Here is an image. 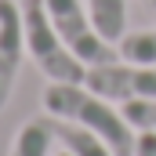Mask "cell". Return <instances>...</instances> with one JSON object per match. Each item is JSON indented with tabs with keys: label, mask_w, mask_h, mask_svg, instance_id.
<instances>
[{
	"label": "cell",
	"mask_w": 156,
	"mask_h": 156,
	"mask_svg": "<svg viewBox=\"0 0 156 156\" xmlns=\"http://www.w3.org/2000/svg\"><path fill=\"white\" fill-rule=\"evenodd\" d=\"M47 15H51V26L58 29L62 44L76 55L83 66H105V62H116L120 51L113 40H105L98 33V26L91 22V11L83 0H44Z\"/></svg>",
	"instance_id": "3957f363"
},
{
	"label": "cell",
	"mask_w": 156,
	"mask_h": 156,
	"mask_svg": "<svg viewBox=\"0 0 156 156\" xmlns=\"http://www.w3.org/2000/svg\"><path fill=\"white\" fill-rule=\"evenodd\" d=\"M51 145H55L51 116H33L18 127L11 142V156H51Z\"/></svg>",
	"instance_id": "52a82bcc"
},
{
	"label": "cell",
	"mask_w": 156,
	"mask_h": 156,
	"mask_svg": "<svg viewBox=\"0 0 156 156\" xmlns=\"http://www.w3.org/2000/svg\"><path fill=\"white\" fill-rule=\"evenodd\" d=\"M26 58V29L18 0H0V113L15 91V80Z\"/></svg>",
	"instance_id": "5b68a950"
},
{
	"label": "cell",
	"mask_w": 156,
	"mask_h": 156,
	"mask_svg": "<svg viewBox=\"0 0 156 156\" xmlns=\"http://www.w3.org/2000/svg\"><path fill=\"white\" fill-rule=\"evenodd\" d=\"M87 11H91V22L98 26V33L120 44V37L127 33V0H87Z\"/></svg>",
	"instance_id": "ba28073f"
},
{
	"label": "cell",
	"mask_w": 156,
	"mask_h": 156,
	"mask_svg": "<svg viewBox=\"0 0 156 156\" xmlns=\"http://www.w3.org/2000/svg\"><path fill=\"white\" fill-rule=\"evenodd\" d=\"M55 156H73V153H66V149H62V153H55Z\"/></svg>",
	"instance_id": "4fadbf2b"
},
{
	"label": "cell",
	"mask_w": 156,
	"mask_h": 156,
	"mask_svg": "<svg viewBox=\"0 0 156 156\" xmlns=\"http://www.w3.org/2000/svg\"><path fill=\"white\" fill-rule=\"evenodd\" d=\"M18 4H22V0H18Z\"/></svg>",
	"instance_id": "5bb4252c"
},
{
	"label": "cell",
	"mask_w": 156,
	"mask_h": 156,
	"mask_svg": "<svg viewBox=\"0 0 156 156\" xmlns=\"http://www.w3.org/2000/svg\"><path fill=\"white\" fill-rule=\"evenodd\" d=\"M44 113L55 120H69L98 134L116 156H134L138 134L123 113L109 105V98L94 94L87 83H47L44 87Z\"/></svg>",
	"instance_id": "6da1fadb"
},
{
	"label": "cell",
	"mask_w": 156,
	"mask_h": 156,
	"mask_svg": "<svg viewBox=\"0 0 156 156\" xmlns=\"http://www.w3.org/2000/svg\"><path fill=\"white\" fill-rule=\"evenodd\" d=\"M123 116L134 131H153L156 134V98H134L123 102Z\"/></svg>",
	"instance_id": "30bf717a"
},
{
	"label": "cell",
	"mask_w": 156,
	"mask_h": 156,
	"mask_svg": "<svg viewBox=\"0 0 156 156\" xmlns=\"http://www.w3.org/2000/svg\"><path fill=\"white\" fill-rule=\"evenodd\" d=\"M134 156H156V134H153V131H138Z\"/></svg>",
	"instance_id": "8fae6325"
},
{
	"label": "cell",
	"mask_w": 156,
	"mask_h": 156,
	"mask_svg": "<svg viewBox=\"0 0 156 156\" xmlns=\"http://www.w3.org/2000/svg\"><path fill=\"white\" fill-rule=\"evenodd\" d=\"M83 83L109 102L156 98V66H138V62L116 58V62H105V66H87Z\"/></svg>",
	"instance_id": "277c9868"
},
{
	"label": "cell",
	"mask_w": 156,
	"mask_h": 156,
	"mask_svg": "<svg viewBox=\"0 0 156 156\" xmlns=\"http://www.w3.org/2000/svg\"><path fill=\"white\" fill-rule=\"evenodd\" d=\"M123 62H138V66H156V29H138V33H123L116 44Z\"/></svg>",
	"instance_id": "9c48e42d"
},
{
	"label": "cell",
	"mask_w": 156,
	"mask_h": 156,
	"mask_svg": "<svg viewBox=\"0 0 156 156\" xmlns=\"http://www.w3.org/2000/svg\"><path fill=\"white\" fill-rule=\"evenodd\" d=\"M18 7H22V29H26V55L37 62V69L51 83H83L87 66L62 44L44 0H22Z\"/></svg>",
	"instance_id": "7a4b0ae2"
},
{
	"label": "cell",
	"mask_w": 156,
	"mask_h": 156,
	"mask_svg": "<svg viewBox=\"0 0 156 156\" xmlns=\"http://www.w3.org/2000/svg\"><path fill=\"white\" fill-rule=\"evenodd\" d=\"M51 131H55V142H62V149L73 156H116L98 134H91L87 127H76L69 120H55L51 116Z\"/></svg>",
	"instance_id": "8992f818"
},
{
	"label": "cell",
	"mask_w": 156,
	"mask_h": 156,
	"mask_svg": "<svg viewBox=\"0 0 156 156\" xmlns=\"http://www.w3.org/2000/svg\"><path fill=\"white\" fill-rule=\"evenodd\" d=\"M142 4L149 7V15H153V18H156V0H142Z\"/></svg>",
	"instance_id": "7c38bea8"
}]
</instances>
